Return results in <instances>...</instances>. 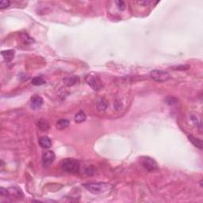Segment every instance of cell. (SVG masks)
I'll list each match as a JSON object with an SVG mask.
<instances>
[{
    "label": "cell",
    "instance_id": "obj_22",
    "mask_svg": "<svg viewBox=\"0 0 203 203\" xmlns=\"http://www.w3.org/2000/svg\"><path fill=\"white\" fill-rule=\"evenodd\" d=\"M189 66H183V65H182V66H178V67H177L175 69H177V70H186V69H188L189 68Z\"/></svg>",
    "mask_w": 203,
    "mask_h": 203
},
{
    "label": "cell",
    "instance_id": "obj_21",
    "mask_svg": "<svg viewBox=\"0 0 203 203\" xmlns=\"http://www.w3.org/2000/svg\"><path fill=\"white\" fill-rule=\"evenodd\" d=\"M0 193H1V195H2V197H6V196L9 195V192H8V190L3 187L0 188Z\"/></svg>",
    "mask_w": 203,
    "mask_h": 203
},
{
    "label": "cell",
    "instance_id": "obj_9",
    "mask_svg": "<svg viewBox=\"0 0 203 203\" xmlns=\"http://www.w3.org/2000/svg\"><path fill=\"white\" fill-rule=\"evenodd\" d=\"M38 142L40 147L43 148H49L52 146V141L50 140V138L47 136H43L40 137Z\"/></svg>",
    "mask_w": 203,
    "mask_h": 203
},
{
    "label": "cell",
    "instance_id": "obj_10",
    "mask_svg": "<svg viewBox=\"0 0 203 203\" xmlns=\"http://www.w3.org/2000/svg\"><path fill=\"white\" fill-rule=\"evenodd\" d=\"M96 106L97 109L100 111H104L107 108V101L105 100L104 98H98L97 102H96Z\"/></svg>",
    "mask_w": 203,
    "mask_h": 203
},
{
    "label": "cell",
    "instance_id": "obj_2",
    "mask_svg": "<svg viewBox=\"0 0 203 203\" xmlns=\"http://www.w3.org/2000/svg\"><path fill=\"white\" fill-rule=\"evenodd\" d=\"M60 167L63 171L67 173L75 174L79 170V161L72 158H67L60 162Z\"/></svg>",
    "mask_w": 203,
    "mask_h": 203
},
{
    "label": "cell",
    "instance_id": "obj_1",
    "mask_svg": "<svg viewBox=\"0 0 203 203\" xmlns=\"http://www.w3.org/2000/svg\"><path fill=\"white\" fill-rule=\"evenodd\" d=\"M83 186L89 192L94 194L104 193L111 188L109 183H105V182H89V183L83 184Z\"/></svg>",
    "mask_w": 203,
    "mask_h": 203
},
{
    "label": "cell",
    "instance_id": "obj_8",
    "mask_svg": "<svg viewBox=\"0 0 203 203\" xmlns=\"http://www.w3.org/2000/svg\"><path fill=\"white\" fill-rule=\"evenodd\" d=\"M14 54H15L14 50H12V49L3 50V51L1 52V55H2L4 60L6 62L11 61L12 59H13V57H14Z\"/></svg>",
    "mask_w": 203,
    "mask_h": 203
},
{
    "label": "cell",
    "instance_id": "obj_20",
    "mask_svg": "<svg viewBox=\"0 0 203 203\" xmlns=\"http://www.w3.org/2000/svg\"><path fill=\"white\" fill-rule=\"evenodd\" d=\"M116 4H117V6L119 10L123 11V10H125V3H124V1H116Z\"/></svg>",
    "mask_w": 203,
    "mask_h": 203
},
{
    "label": "cell",
    "instance_id": "obj_19",
    "mask_svg": "<svg viewBox=\"0 0 203 203\" xmlns=\"http://www.w3.org/2000/svg\"><path fill=\"white\" fill-rule=\"evenodd\" d=\"M10 5V2L9 0H2L0 2V9L1 10H3L5 8L9 7Z\"/></svg>",
    "mask_w": 203,
    "mask_h": 203
},
{
    "label": "cell",
    "instance_id": "obj_18",
    "mask_svg": "<svg viewBox=\"0 0 203 203\" xmlns=\"http://www.w3.org/2000/svg\"><path fill=\"white\" fill-rule=\"evenodd\" d=\"M166 102H167L169 105H176V104L178 103V99L174 98V97H170H170H167V99H166Z\"/></svg>",
    "mask_w": 203,
    "mask_h": 203
},
{
    "label": "cell",
    "instance_id": "obj_14",
    "mask_svg": "<svg viewBox=\"0 0 203 203\" xmlns=\"http://www.w3.org/2000/svg\"><path fill=\"white\" fill-rule=\"evenodd\" d=\"M86 113L83 111H79L75 115V121L76 123H82L86 120Z\"/></svg>",
    "mask_w": 203,
    "mask_h": 203
},
{
    "label": "cell",
    "instance_id": "obj_11",
    "mask_svg": "<svg viewBox=\"0 0 203 203\" xmlns=\"http://www.w3.org/2000/svg\"><path fill=\"white\" fill-rule=\"evenodd\" d=\"M69 124H70V121L67 120V119L65 118H62L58 120L57 122H56V128L59 130H63L64 128H67L69 126Z\"/></svg>",
    "mask_w": 203,
    "mask_h": 203
},
{
    "label": "cell",
    "instance_id": "obj_3",
    "mask_svg": "<svg viewBox=\"0 0 203 203\" xmlns=\"http://www.w3.org/2000/svg\"><path fill=\"white\" fill-rule=\"evenodd\" d=\"M150 77L156 82H166L170 79V75H169V73L167 71L155 69V70L150 72Z\"/></svg>",
    "mask_w": 203,
    "mask_h": 203
},
{
    "label": "cell",
    "instance_id": "obj_13",
    "mask_svg": "<svg viewBox=\"0 0 203 203\" xmlns=\"http://www.w3.org/2000/svg\"><path fill=\"white\" fill-rule=\"evenodd\" d=\"M37 125L41 131H47L49 128V124L48 121L44 119H40L37 122Z\"/></svg>",
    "mask_w": 203,
    "mask_h": 203
},
{
    "label": "cell",
    "instance_id": "obj_15",
    "mask_svg": "<svg viewBox=\"0 0 203 203\" xmlns=\"http://www.w3.org/2000/svg\"><path fill=\"white\" fill-rule=\"evenodd\" d=\"M78 81V78L75 76H71V77H68V78H65V79H63V82H64V84H66L67 86H73V85H75V83Z\"/></svg>",
    "mask_w": 203,
    "mask_h": 203
},
{
    "label": "cell",
    "instance_id": "obj_6",
    "mask_svg": "<svg viewBox=\"0 0 203 203\" xmlns=\"http://www.w3.org/2000/svg\"><path fill=\"white\" fill-rule=\"evenodd\" d=\"M55 157H56V155L52 151H45L42 157L43 166L44 167H49L50 165L53 163V161L55 160Z\"/></svg>",
    "mask_w": 203,
    "mask_h": 203
},
{
    "label": "cell",
    "instance_id": "obj_7",
    "mask_svg": "<svg viewBox=\"0 0 203 203\" xmlns=\"http://www.w3.org/2000/svg\"><path fill=\"white\" fill-rule=\"evenodd\" d=\"M44 101L43 98L38 95H34L31 98L30 106L33 109H38L42 106Z\"/></svg>",
    "mask_w": 203,
    "mask_h": 203
},
{
    "label": "cell",
    "instance_id": "obj_5",
    "mask_svg": "<svg viewBox=\"0 0 203 203\" xmlns=\"http://www.w3.org/2000/svg\"><path fill=\"white\" fill-rule=\"evenodd\" d=\"M141 163L143 165V167L149 172H152L154 170H156L158 169L157 163L153 159H151L150 157H144L142 158Z\"/></svg>",
    "mask_w": 203,
    "mask_h": 203
},
{
    "label": "cell",
    "instance_id": "obj_12",
    "mask_svg": "<svg viewBox=\"0 0 203 203\" xmlns=\"http://www.w3.org/2000/svg\"><path fill=\"white\" fill-rule=\"evenodd\" d=\"M188 139L195 147H198L199 149H202V142H201V140H200L199 138L195 137V136H192V135H189Z\"/></svg>",
    "mask_w": 203,
    "mask_h": 203
},
{
    "label": "cell",
    "instance_id": "obj_16",
    "mask_svg": "<svg viewBox=\"0 0 203 203\" xmlns=\"http://www.w3.org/2000/svg\"><path fill=\"white\" fill-rule=\"evenodd\" d=\"M32 83L35 86H40L45 83V80L41 76H36L32 79Z\"/></svg>",
    "mask_w": 203,
    "mask_h": 203
},
{
    "label": "cell",
    "instance_id": "obj_4",
    "mask_svg": "<svg viewBox=\"0 0 203 203\" xmlns=\"http://www.w3.org/2000/svg\"><path fill=\"white\" fill-rule=\"evenodd\" d=\"M86 82H87V84H88L93 90H96V91L100 90L102 88V86H103L102 80L98 76H96V75H87V76L86 77Z\"/></svg>",
    "mask_w": 203,
    "mask_h": 203
},
{
    "label": "cell",
    "instance_id": "obj_23",
    "mask_svg": "<svg viewBox=\"0 0 203 203\" xmlns=\"http://www.w3.org/2000/svg\"><path fill=\"white\" fill-rule=\"evenodd\" d=\"M139 3L140 4H144V5H148V4L151 3V1H143V2H139Z\"/></svg>",
    "mask_w": 203,
    "mask_h": 203
},
{
    "label": "cell",
    "instance_id": "obj_17",
    "mask_svg": "<svg viewBox=\"0 0 203 203\" xmlns=\"http://www.w3.org/2000/svg\"><path fill=\"white\" fill-rule=\"evenodd\" d=\"M21 40H23V42L25 44H30V43L33 42L34 40L32 37L29 36V35L26 34V33H24V34L21 35Z\"/></svg>",
    "mask_w": 203,
    "mask_h": 203
}]
</instances>
